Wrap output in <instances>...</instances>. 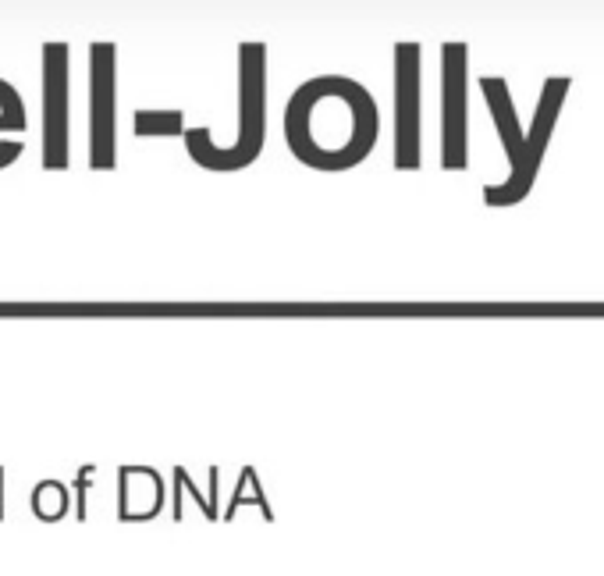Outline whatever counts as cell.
<instances>
[{
    "label": "cell",
    "instance_id": "cell-1",
    "mask_svg": "<svg viewBox=\"0 0 604 576\" xmlns=\"http://www.w3.org/2000/svg\"><path fill=\"white\" fill-rule=\"evenodd\" d=\"M381 136V111L363 82L349 75L306 79L285 107V143L292 157L317 171L363 164Z\"/></svg>",
    "mask_w": 604,
    "mask_h": 576
},
{
    "label": "cell",
    "instance_id": "cell-2",
    "mask_svg": "<svg viewBox=\"0 0 604 576\" xmlns=\"http://www.w3.org/2000/svg\"><path fill=\"white\" fill-rule=\"evenodd\" d=\"M573 89V79L569 75H548L541 86V96H537V111H533L530 128H523L516 114V100H512L509 79L501 75H484L480 79V93L487 100V111H491L494 132L501 139V150L509 157V178L498 185H487L484 189V203L487 207H516L537 185V175H541L544 153L551 146V136H555L558 118H562L565 96Z\"/></svg>",
    "mask_w": 604,
    "mask_h": 576
},
{
    "label": "cell",
    "instance_id": "cell-3",
    "mask_svg": "<svg viewBox=\"0 0 604 576\" xmlns=\"http://www.w3.org/2000/svg\"><path fill=\"white\" fill-rule=\"evenodd\" d=\"M192 164L207 171H242L260 160L267 143V43L246 40L239 47V125L231 146H217L207 125L185 128Z\"/></svg>",
    "mask_w": 604,
    "mask_h": 576
},
{
    "label": "cell",
    "instance_id": "cell-4",
    "mask_svg": "<svg viewBox=\"0 0 604 576\" xmlns=\"http://www.w3.org/2000/svg\"><path fill=\"white\" fill-rule=\"evenodd\" d=\"M43 168L68 171L72 164V47L43 43Z\"/></svg>",
    "mask_w": 604,
    "mask_h": 576
},
{
    "label": "cell",
    "instance_id": "cell-5",
    "mask_svg": "<svg viewBox=\"0 0 604 576\" xmlns=\"http://www.w3.org/2000/svg\"><path fill=\"white\" fill-rule=\"evenodd\" d=\"M89 168H118V47L111 40L89 47Z\"/></svg>",
    "mask_w": 604,
    "mask_h": 576
},
{
    "label": "cell",
    "instance_id": "cell-6",
    "mask_svg": "<svg viewBox=\"0 0 604 576\" xmlns=\"http://www.w3.org/2000/svg\"><path fill=\"white\" fill-rule=\"evenodd\" d=\"M441 168H469V43H441Z\"/></svg>",
    "mask_w": 604,
    "mask_h": 576
},
{
    "label": "cell",
    "instance_id": "cell-7",
    "mask_svg": "<svg viewBox=\"0 0 604 576\" xmlns=\"http://www.w3.org/2000/svg\"><path fill=\"white\" fill-rule=\"evenodd\" d=\"M423 47L395 43V168L416 171L423 164Z\"/></svg>",
    "mask_w": 604,
    "mask_h": 576
},
{
    "label": "cell",
    "instance_id": "cell-8",
    "mask_svg": "<svg viewBox=\"0 0 604 576\" xmlns=\"http://www.w3.org/2000/svg\"><path fill=\"white\" fill-rule=\"evenodd\" d=\"M121 498H118V520L121 523H146L157 520L164 509V477L150 466H125L118 473Z\"/></svg>",
    "mask_w": 604,
    "mask_h": 576
},
{
    "label": "cell",
    "instance_id": "cell-9",
    "mask_svg": "<svg viewBox=\"0 0 604 576\" xmlns=\"http://www.w3.org/2000/svg\"><path fill=\"white\" fill-rule=\"evenodd\" d=\"M68 502H72V495H68V484H61V480H43V484H36L32 488V512L40 516L43 523H57L64 520V512H68Z\"/></svg>",
    "mask_w": 604,
    "mask_h": 576
},
{
    "label": "cell",
    "instance_id": "cell-10",
    "mask_svg": "<svg viewBox=\"0 0 604 576\" xmlns=\"http://www.w3.org/2000/svg\"><path fill=\"white\" fill-rule=\"evenodd\" d=\"M242 505H256V509L263 512V520L274 523V509L267 505V495H263V484H260V477H256L253 466H242V477H239V488H235V498H231L228 509H224L221 516H224V520H231V516H235Z\"/></svg>",
    "mask_w": 604,
    "mask_h": 576
},
{
    "label": "cell",
    "instance_id": "cell-11",
    "mask_svg": "<svg viewBox=\"0 0 604 576\" xmlns=\"http://www.w3.org/2000/svg\"><path fill=\"white\" fill-rule=\"evenodd\" d=\"M132 132H136L139 139L143 136H182L185 114L182 111H136Z\"/></svg>",
    "mask_w": 604,
    "mask_h": 576
},
{
    "label": "cell",
    "instance_id": "cell-12",
    "mask_svg": "<svg viewBox=\"0 0 604 576\" xmlns=\"http://www.w3.org/2000/svg\"><path fill=\"white\" fill-rule=\"evenodd\" d=\"M25 125H29V114H25L22 93L8 79H0V132H22Z\"/></svg>",
    "mask_w": 604,
    "mask_h": 576
},
{
    "label": "cell",
    "instance_id": "cell-13",
    "mask_svg": "<svg viewBox=\"0 0 604 576\" xmlns=\"http://www.w3.org/2000/svg\"><path fill=\"white\" fill-rule=\"evenodd\" d=\"M175 484H178L182 491H189L192 498H196V505L203 509V516H207V520H221V512H217L214 505H210L207 498H203V491H199L196 484H192V477H189V470H185V466H175Z\"/></svg>",
    "mask_w": 604,
    "mask_h": 576
},
{
    "label": "cell",
    "instance_id": "cell-14",
    "mask_svg": "<svg viewBox=\"0 0 604 576\" xmlns=\"http://www.w3.org/2000/svg\"><path fill=\"white\" fill-rule=\"evenodd\" d=\"M93 470L96 466H79V480H75V520H86L89 509H86V495H89V480H93Z\"/></svg>",
    "mask_w": 604,
    "mask_h": 576
},
{
    "label": "cell",
    "instance_id": "cell-15",
    "mask_svg": "<svg viewBox=\"0 0 604 576\" xmlns=\"http://www.w3.org/2000/svg\"><path fill=\"white\" fill-rule=\"evenodd\" d=\"M0 520H4V466H0Z\"/></svg>",
    "mask_w": 604,
    "mask_h": 576
}]
</instances>
